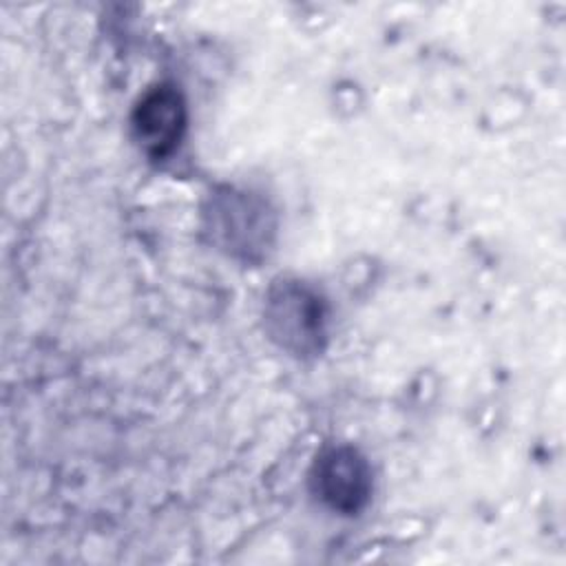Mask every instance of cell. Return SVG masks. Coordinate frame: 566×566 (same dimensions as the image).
Instances as JSON below:
<instances>
[{
  "mask_svg": "<svg viewBox=\"0 0 566 566\" xmlns=\"http://www.w3.org/2000/svg\"><path fill=\"white\" fill-rule=\"evenodd\" d=\"M321 497L345 513L358 511L369 493V469L352 449H332L316 464Z\"/></svg>",
  "mask_w": 566,
  "mask_h": 566,
  "instance_id": "obj_1",
  "label": "cell"
},
{
  "mask_svg": "<svg viewBox=\"0 0 566 566\" xmlns=\"http://www.w3.org/2000/svg\"><path fill=\"white\" fill-rule=\"evenodd\" d=\"M184 128V104L175 88L159 86L150 91L135 111V130L139 144L155 155L164 157L179 139Z\"/></svg>",
  "mask_w": 566,
  "mask_h": 566,
  "instance_id": "obj_2",
  "label": "cell"
}]
</instances>
